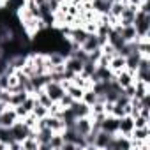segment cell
<instances>
[{"mask_svg": "<svg viewBox=\"0 0 150 150\" xmlns=\"http://www.w3.org/2000/svg\"><path fill=\"white\" fill-rule=\"evenodd\" d=\"M30 94L27 90H20V92H11V97H9V106H18L21 104Z\"/></svg>", "mask_w": 150, "mask_h": 150, "instance_id": "cell-14", "label": "cell"}, {"mask_svg": "<svg viewBox=\"0 0 150 150\" xmlns=\"http://www.w3.org/2000/svg\"><path fill=\"white\" fill-rule=\"evenodd\" d=\"M32 113H34L37 118H42V117H46V115H48V108H46V106H42V104H39V103L35 101V106H34Z\"/></svg>", "mask_w": 150, "mask_h": 150, "instance_id": "cell-18", "label": "cell"}, {"mask_svg": "<svg viewBox=\"0 0 150 150\" xmlns=\"http://www.w3.org/2000/svg\"><path fill=\"white\" fill-rule=\"evenodd\" d=\"M101 129L106 131V132H111V134H117L118 132V118L113 117V115H106L104 120L101 122Z\"/></svg>", "mask_w": 150, "mask_h": 150, "instance_id": "cell-6", "label": "cell"}, {"mask_svg": "<svg viewBox=\"0 0 150 150\" xmlns=\"http://www.w3.org/2000/svg\"><path fill=\"white\" fill-rule=\"evenodd\" d=\"M9 76L11 74H6V72L0 74V90H7L9 88Z\"/></svg>", "mask_w": 150, "mask_h": 150, "instance_id": "cell-22", "label": "cell"}, {"mask_svg": "<svg viewBox=\"0 0 150 150\" xmlns=\"http://www.w3.org/2000/svg\"><path fill=\"white\" fill-rule=\"evenodd\" d=\"M58 103H60V106H62V108H69V106L74 103V99H72V97H71V96L65 92V94L60 97V101H58Z\"/></svg>", "mask_w": 150, "mask_h": 150, "instance_id": "cell-21", "label": "cell"}, {"mask_svg": "<svg viewBox=\"0 0 150 150\" xmlns=\"http://www.w3.org/2000/svg\"><path fill=\"white\" fill-rule=\"evenodd\" d=\"M115 80H117V83H118L122 88H125V87H129L131 83H134V72L124 69V71H120V72L115 74Z\"/></svg>", "mask_w": 150, "mask_h": 150, "instance_id": "cell-7", "label": "cell"}, {"mask_svg": "<svg viewBox=\"0 0 150 150\" xmlns=\"http://www.w3.org/2000/svg\"><path fill=\"white\" fill-rule=\"evenodd\" d=\"M23 124H25V125H28L30 129H35V125H37V117L30 111V113L23 118Z\"/></svg>", "mask_w": 150, "mask_h": 150, "instance_id": "cell-20", "label": "cell"}, {"mask_svg": "<svg viewBox=\"0 0 150 150\" xmlns=\"http://www.w3.org/2000/svg\"><path fill=\"white\" fill-rule=\"evenodd\" d=\"M134 127H150V118L136 115L134 117Z\"/></svg>", "mask_w": 150, "mask_h": 150, "instance_id": "cell-19", "label": "cell"}, {"mask_svg": "<svg viewBox=\"0 0 150 150\" xmlns=\"http://www.w3.org/2000/svg\"><path fill=\"white\" fill-rule=\"evenodd\" d=\"M108 67H110V71H111L113 74L124 71V69H125V57H122V55H118V53L113 55V57L110 58V62H108Z\"/></svg>", "mask_w": 150, "mask_h": 150, "instance_id": "cell-10", "label": "cell"}, {"mask_svg": "<svg viewBox=\"0 0 150 150\" xmlns=\"http://www.w3.org/2000/svg\"><path fill=\"white\" fill-rule=\"evenodd\" d=\"M64 65H65L67 71H71V72H74V74H80L81 69H83V62H81L80 58H76V57H72V55H67V57H65Z\"/></svg>", "mask_w": 150, "mask_h": 150, "instance_id": "cell-8", "label": "cell"}, {"mask_svg": "<svg viewBox=\"0 0 150 150\" xmlns=\"http://www.w3.org/2000/svg\"><path fill=\"white\" fill-rule=\"evenodd\" d=\"M9 129H11V134H13V138H14L16 141H23V139H25V138H28V134H30V127H28V125H25V124H23V120L14 122Z\"/></svg>", "mask_w": 150, "mask_h": 150, "instance_id": "cell-3", "label": "cell"}, {"mask_svg": "<svg viewBox=\"0 0 150 150\" xmlns=\"http://www.w3.org/2000/svg\"><path fill=\"white\" fill-rule=\"evenodd\" d=\"M90 4H92V9L96 14H108L110 13V6H111L110 0H92Z\"/></svg>", "mask_w": 150, "mask_h": 150, "instance_id": "cell-12", "label": "cell"}, {"mask_svg": "<svg viewBox=\"0 0 150 150\" xmlns=\"http://www.w3.org/2000/svg\"><path fill=\"white\" fill-rule=\"evenodd\" d=\"M62 145H64L62 132H53V136L50 139V150H62Z\"/></svg>", "mask_w": 150, "mask_h": 150, "instance_id": "cell-16", "label": "cell"}, {"mask_svg": "<svg viewBox=\"0 0 150 150\" xmlns=\"http://www.w3.org/2000/svg\"><path fill=\"white\" fill-rule=\"evenodd\" d=\"M69 110L72 111V115L74 117H87V115H90V106L88 104H85L83 101H74L71 106H69Z\"/></svg>", "mask_w": 150, "mask_h": 150, "instance_id": "cell-9", "label": "cell"}, {"mask_svg": "<svg viewBox=\"0 0 150 150\" xmlns=\"http://www.w3.org/2000/svg\"><path fill=\"white\" fill-rule=\"evenodd\" d=\"M131 139H138V141L150 139V127H134L131 132Z\"/></svg>", "mask_w": 150, "mask_h": 150, "instance_id": "cell-13", "label": "cell"}, {"mask_svg": "<svg viewBox=\"0 0 150 150\" xmlns=\"http://www.w3.org/2000/svg\"><path fill=\"white\" fill-rule=\"evenodd\" d=\"M44 92L51 97V101L55 103V101H60V97L65 94V88L62 87V83L60 81H48L46 85H44Z\"/></svg>", "mask_w": 150, "mask_h": 150, "instance_id": "cell-2", "label": "cell"}, {"mask_svg": "<svg viewBox=\"0 0 150 150\" xmlns=\"http://www.w3.org/2000/svg\"><path fill=\"white\" fill-rule=\"evenodd\" d=\"M71 127L76 131L80 136H87V134L92 131V117H90V115H87V117H78Z\"/></svg>", "mask_w": 150, "mask_h": 150, "instance_id": "cell-1", "label": "cell"}, {"mask_svg": "<svg viewBox=\"0 0 150 150\" xmlns=\"http://www.w3.org/2000/svg\"><path fill=\"white\" fill-rule=\"evenodd\" d=\"M83 51H87V53H90V51H94V50H97V48H101L99 46V39H97V35L96 34H88L87 35V39L81 42V46H80Z\"/></svg>", "mask_w": 150, "mask_h": 150, "instance_id": "cell-11", "label": "cell"}, {"mask_svg": "<svg viewBox=\"0 0 150 150\" xmlns=\"http://www.w3.org/2000/svg\"><path fill=\"white\" fill-rule=\"evenodd\" d=\"M134 129V118L131 115H124L118 118V134H124L127 138H131V132Z\"/></svg>", "mask_w": 150, "mask_h": 150, "instance_id": "cell-5", "label": "cell"}, {"mask_svg": "<svg viewBox=\"0 0 150 150\" xmlns=\"http://www.w3.org/2000/svg\"><path fill=\"white\" fill-rule=\"evenodd\" d=\"M18 115H16V110L14 106H7L2 113H0V127H11L14 122H18Z\"/></svg>", "mask_w": 150, "mask_h": 150, "instance_id": "cell-4", "label": "cell"}, {"mask_svg": "<svg viewBox=\"0 0 150 150\" xmlns=\"http://www.w3.org/2000/svg\"><path fill=\"white\" fill-rule=\"evenodd\" d=\"M21 148H23V150H37V148H39V141H37V138H34V136L25 138V139L21 141Z\"/></svg>", "mask_w": 150, "mask_h": 150, "instance_id": "cell-17", "label": "cell"}, {"mask_svg": "<svg viewBox=\"0 0 150 150\" xmlns=\"http://www.w3.org/2000/svg\"><path fill=\"white\" fill-rule=\"evenodd\" d=\"M81 101H83L85 104L92 106L94 103H97V101H99V96H97L92 88H85V90H83V96H81Z\"/></svg>", "mask_w": 150, "mask_h": 150, "instance_id": "cell-15", "label": "cell"}]
</instances>
